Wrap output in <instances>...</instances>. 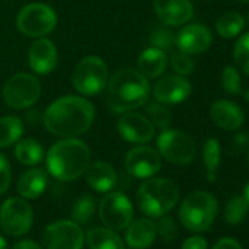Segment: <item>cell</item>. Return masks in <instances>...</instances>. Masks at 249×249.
<instances>
[{"instance_id": "obj_1", "label": "cell", "mask_w": 249, "mask_h": 249, "mask_svg": "<svg viewBox=\"0 0 249 249\" xmlns=\"http://www.w3.org/2000/svg\"><path fill=\"white\" fill-rule=\"evenodd\" d=\"M94 114V106L84 97L65 95L47 107L43 122L50 134L73 138L85 134L92 126Z\"/></svg>"}, {"instance_id": "obj_2", "label": "cell", "mask_w": 249, "mask_h": 249, "mask_svg": "<svg viewBox=\"0 0 249 249\" xmlns=\"http://www.w3.org/2000/svg\"><path fill=\"white\" fill-rule=\"evenodd\" d=\"M150 95L148 78L137 69H122L116 72L106 85V104L117 114L141 107Z\"/></svg>"}, {"instance_id": "obj_3", "label": "cell", "mask_w": 249, "mask_h": 249, "mask_svg": "<svg viewBox=\"0 0 249 249\" xmlns=\"http://www.w3.org/2000/svg\"><path fill=\"white\" fill-rule=\"evenodd\" d=\"M89 160L91 151L85 142L76 138H66L50 148L46 163L53 178L62 182H69L85 173Z\"/></svg>"}, {"instance_id": "obj_4", "label": "cell", "mask_w": 249, "mask_h": 249, "mask_svg": "<svg viewBox=\"0 0 249 249\" xmlns=\"http://www.w3.org/2000/svg\"><path fill=\"white\" fill-rule=\"evenodd\" d=\"M137 199L140 210L148 215L159 218L166 215L179 201L178 185L164 178H153L145 180L137 192Z\"/></svg>"}, {"instance_id": "obj_5", "label": "cell", "mask_w": 249, "mask_h": 249, "mask_svg": "<svg viewBox=\"0 0 249 249\" xmlns=\"http://www.w3.org/2000/svg\"><path fill=\"white\" fill-rule=\"evenodd\" d=\"M217 214V201L214 195L205 191L189 194L179 210L182 224L192 231H205L211 227Z\"/></svg>"}, {"instance_id": "obj_6", "label": "cell", "mask_w": 249, "mask_h": 249, "mask_svg": "<svg viewBox=\"0 0 249 249\" xmlns=\"http://www.w3.org/2000/svg\"><path fill=\"white\" fill-rule=\"evenodd\" d=\"M108 81V68L98 56L84 57L75 68L72 84L81 95L92 97L100 94Z\"/></svg>"}, {"instance_id": "obj_7", "label": "cell", "mask_w": 249, "mask_h": 249, "mask_svg": "<svg viewBox=\"0 0 249 249\" xmlns=\"http://www.w3.org/2000/svg\"><path fill=\"white\" fill-rule=\"evenodd\" d=\"M157 150L164 160L176 166L191 163L196 154L195 142L188 134L169 128L163 129L157 138Z\"/></svg>"}, {"instance_id": "obj_8", "label": "cell", "mask_w": 249, "mask_h": 249, "mask_svg": "<svg viewBox=\"0 0 249 249\" xmlns=\"http://www.w3.org/2000/svg\"><path fill=\"white\" fill-rule=\"evenodd\" d=\"M57 24L56 12L44 3H31L22 8L17 18L18 30L27 37H44Z\"/></svg>"}, {"instance_id": "obj_9", "label": "cell", "mask_w": 249, "mask_h": 249, "mask_svg": "<svg viewBox=\"0 0 249 249\" xmlns=\"http://www.w3.org/2000/svg\"><path fill=\"white\" fill-rule=\"evenodd\" d=\"M41 94L38 79L31 73H17L3 87V98L12 108L22 110L31 107Z\"/></svg>"}, {"instance_id": "obj_10", "label": "cell", "mask_w": 249, "mask_h": 249, "mask_svg": "<svg viewBox=\"0 0 249 249\" xmlns=\"http://www.w3.org/2000/svg\"><path fill=\"white\" fill-rule=\"evenodd\" d=\"M98 215L106 227L111 230H123L132 223L134 207L124 194L107 192L100 201Z\"/></svg>"}, {"instance_id": "obj_11", "label": "cell", "mask_w": 249, "mask_h": 249, "mask_svg": "<svg viewBox=\"0 0 249 249\" xmlns=\"http://www.w3.org/2000/svg\"><path fill=\"white\" fill-rule=\"evenodd\" d=\"M0 226L9 236H22L33 226V208L24 198H9L0 207Z\"/></svg>"}, {"instance_id": "obj_12", "label": "cell", "mask_w": 249, "mask_h": 249, "mask_svg": "<svg viewBox=\"0 0 249 249\" xmlns=\"http://www.w3.org/2000/svg\"><path fill=\"white\" fill-rule=\"evenodd\" d=\"M43 242L47 249H82L84 231L73 220H60L44 229Z\"/></svg>"}, {"instance_id": "obj_13", "label": "cell", "mask_w": 249, "mask_h": 249, "mask_svg": "<svg viewBox=\"0 0 249 249\" xmlns=\"http://www.w3.org/2000/svg\"><path fill=\"white\" fill-rule=\"evenodd\" d=\"M124 167L128 173L137 179L153 178L161 169V156L157 150L151 147H137L132 148L124 159Z\"/></svg>"}, {"instance_id": "obj_14", "label": "cell", "mask_w": 249, "mask_h": 249, "mask_svg": "<svg viewBox=\"0 0 249 249\" xmlns=\"http://www.w3.org/2000/svg\"><path fill=\"white\" fill-rule=\"evenodd\" d=\"M119 135L131 144H145L154 137V124L140 113H123L117 122Z\"/></svg>"}, {"instance_id": "obj_15", "label": "cell", "mask_w": 249, "mask_h": 249, "mask_svg": "<svg viewBox=\"0 0 249 249\" xmlns=\"http://www.w3.org/2000/svg\"><path fill=\"white\" fill-rule=\"evenodd\" d=\"M192 91L191 82L182 75H167L154 84L153 94L156 101L161 104H178L189 97Z\"/></svg>"}, {"instance_id": "obj_16", "label": "cell", "mask_w": 249, "mask_h": 249, "mask_svg": "<svg viewBox=\"0 0 249 249\" xmlns=\"http://www.w3.org/2000/svg\"><path fill=\"white\" fill-rule=\"evenodd\" d=\"M213 37L208 28L199 24L183 27L178 36H175V43L179 52L186 54H201L207 52L211 46Z\"/></svg>"}, {"instance_id": "obj_17", "label": "cell", "mask_w": 249, "mask_h": 249, "mask_svg": "<svg viewBox=\"0 0 249 249\" xmlns=\"http://www.w3.org/2000/svg\"><path fill=\"white\" fill-rule=\"evenodd\" d=\"M154 11L159 19L170 27L186 24L194 14L189 0H154Z\"/></svg>"}, {"instance_id": "obj_18", "label": "cell", "mask_w": 249, "mask_h": 249, "mask_svg": "<svg viewBox=\"0 0 249 249\" xmlns=\"http://www.w3.org/2000/svg\"><path fill=\"white\" fill-rule=\"evenodd\" d=\"M28 62L34 72L40 75L50 73L57 65V49L47 38H38L28 52Z\"/></svg>"}, {"instance_id": "obj_19", "label": "cell", "mask_w": 249, "mask_h": 249, "mask_svg": "<svg viewBox=\"0 0 249 249\" xmlns=\"http://www.w3.org/2000/svg\"><path fill=\"white\" fill-rule=\"evenodd\" d=\"M210 116L215 126L224 131H236L245 122V116L240 107L229 100H218L213 103L210 108Z\"/></svg>"}, {"instance_id": "obj_20", "label": "cell", "mask_w": 249, "mask_h": 249, "mask_svg": "<svg viewBox=\"0 0 249 249\" xmlns=\"http://www.w3.org/2000/svg\"><path fill=\"white\" fill-rule=\"evenodd\" d=\"M88 185L97 192H110L117 183V173L111 164L106 161H95L85 170Z\"/></svg>"}, {"instance_id": "obj_21", "label": "cell", "mask_w": 249, "mask_h": 249, "mask_svg": "<svg viewBox=\"0 0 249 249\" xmlns=\"http://www.w3.org/2000/svg\"><path fill=\"white\" fill-rule=\"evenodd\" d=\"M126 242L134 249H145L153 245L157 230L156 223L148 218H140L126 227Z\"/></svg>"}, {"instance_id": "obj_22", "label": "cell", "mask_w": 249, "mask_h": 249, "mask_svg": "<svg viewBox=\"0 0 249 249\" xmlns=\"http://www.w3.org/2000/svg\"><path fill=\"white\" fill-rule=\"evenodd\" d=\"M169 59L164 50L150 47L144 50L138 57V71L145 78H159L167 69Z\"/></svg>"}, {"instance_id": "obj_23", "label": "cell", "mask_w": 249, "mask_h": 249, "mask_svg": "<svg viewBox=\"0 0 249 249\" xmlns=\"http://www.w3.org/2000/svg\"><path fill=\"white\" fill-rule=\"evenodd\" d=\"M47 186V175L43 169H30L18 180V192L24 199L38 198Z\"/></svg>"}, {"instance_id": "obj_24", "label": "cell", "mask_w": 249, "mask_h": 249, "mask_svg": "<svg viewBox=\"0 0 249 249\" xmlns=\"http://www.w3.org/2000/svg\"><path fill=\"white\" fill-rule=\"evenodd\" d=\"M89 249H124L120 236L108 227H92L87 233Z\"/></svg>"}, {"instance_id": "obj_25", "label": "cell", "mask_w": 249, "mask_h": 249, "mask_svg": "<svg viewBox=\"0 0 249 249\" xmlns=\"http://www.w3.org/2000/svg\"><path fill=\"white\" fill-rule=\"evenodd\" d=\"M24 132V123L18 116H6L0 119V148H8L17 144Z\"/></svg>"}, {"instance_id": "obj_26", "label": "cell", "mask_w": 249, "mask_h": 249, "mask_svg": "<svg viewBox=\"0 0 249 249\" xmlns=\"http://www.w3.org/2000/svg\"><path fill=\"white\" fill-rule=\"evenodd\" d=\"M43 156H44V151L38 141L33 138H24L17 142L15 157L21 164L36 166L43 160Z\"/></svg>"}, {"instance_id": "obj_27", "label": "cell", "mask_w": 249, "mask_h": 249, "mask_svg": "<svg viewBox=\"0 0 249 249\" xmlns=\"http://www.w3.org/2000/svg\"><path fill=\"white\" fill-rule=\"evenodd\" d=\"M245 27V19L237 12H226L223 14L215 24V30L220 37L229 40L237 37Z\"/></svg>"}, {"instance_id": "obj_28", "label": "cell", "mask_w": 249, "mask_h": 249, "mask_svg": "<svg viewBox=\"0 0 249 249\" xmlns=\"http://www.w3.org/2000/svg\"><path fill=\"white\" fill-rule=\"evenodd\" d=\"M202 159H204V166L207 170V179L210 182L215 180V170L220 166V159H221V151H220V144L215 138H210L204 144V151H202Z\"/></svg>"}, {"instance_id": "obj_29", "label": "cell", "mask_w": 249, "mask_h": 249, "mask_svg": "<svg viewBox=\"0 0 249 249\" xmlns=\"http://www.w3.org/2000/svg\"><path fill=\"white\" fill-rule=\"evenodd\" d=\"M248 211H249V204L245 199V196H242V195L233 196L231 199L227 201V204L224 207V220L227 224L236 226L243 221Z\"/></svg>"}, {"instance_id": "obj_30", "label": "cell", "mask_w": 249, "mask_h": 249, "mask_svg": "<svg viewBox=\"0 0 249 249\" xmlns=\"http://www.w3.org/2000/svg\"><path fill=\"white\" fill-rule=\"evenodd\" d=\"M94 211H95V199H94V196L82 195L73 202L72 210H71V215H72L75 223L85 224L92 218Z\"/></svg>"}, {"instance_id": "obj_31", "label": "cell", "mask_w": 249, "mask_h": 249, "mask_svg": "<svg viewBox=\"0 0 249 249\" xmlns=\"http://www.w3.org/2000/svg\"><path fill=\"white\" fill-rule=\"evenodd\" d=\"M233 56H234V62H236L237 68L245 75L249 76V33L242 36L236 41Z\"/></svg>"}, {"instance_id": "obj_32", "label": "cell", "mask_w": 249, "mask_h": 249, "mask_svg": "<svg viewBox=\"0 0 249 249\" xmlns=\"http://www.w3.org/2000/svg\"><path fill=\"white\" fill-rule=\"evenodd\" d=\"M147 113L151 117V122L156 126H159L160 129H167L172 123V113L170 110L166 107V104H161L159 101L151 103L147 107Z\"/></svg>"}, {"instance_id": "obj_33", "label": "cell", "mask_w": 249, "mask_h": 249, "mask_svg": "<svg viewBox=\"0 0 249 249\" xmlns=\"http://www.w3.org/2000/svg\"><path fill=\"white\" fill-rule=\"evenodd\" d=\"M221 84L227 94L236 95L240 92V75L239 71L233 66H226L221 75Z\"/></svg>"}, {"instance_id": "obj_34", "label": "cell", "mask_w": 249, "mask_h": 249, "mask_svg": "<svg viewBox=\"0 0 249 249\" xmlns=\"http://www.w3.org/2000/svg\"><path fill=\"white\" fill-rule=\"evenodd\" d=\"M172 66L175 69V72L178 75H191L195 69V63L194 60L189 57V54L186 53H182V52H178V53H173L172 54Z\"/></svg>"}, {"instance_id": "obj_35", "label": "cell", "mask_w": 249, "mask_h": 249, "mask_svg": "<svg viewBox=\"0 0 249 249\" xmlns=\"http://www.w3.org/2000/svg\"><path fill=\"white\" fill-rule=\"evenodd\" d=\"M151 43L154 44V47L166 52V50H170L172 46L175 44V36L170 30H167L164 27H159L154 30V33L151 36Z\"/></svg>"}, {"instance_id": "obj_36", "label": "cell", "mask_w": 249, "mask_h": 249, "mask_svg": "<svg viewBox=\"0 0 249 249\" xmlns=\"http://www.w3.org/2000/svg\"><path fill=\"white\" fill-rule=\"evenodd\" d=\"M160 220L156 223V230H157V233L163 237V240H166V242H172V240H175L176 239V236H178V226H176V223L173 221V218H170V217H164V215H161V217H159Z\"/></svg>"}, {"instance_id": "obj_37", "label": "cell", "mask_w": 249, "mask_h": 249, "mask_svg": "<svg viewBox=\"0 0 249 249\" xmlns=\"http://www.w3.org/2000/svg\"><path fill=\"white\" fill-rule=\"evenodd\" d=\"M11 179H12L11 164L3 154H0V195L8 191L11 185Z\"/></svg>"}, {"instance_id": "obj_38", "label": "cell", "mask_w": 249, "mask_h": 249, "mask_svg": "<svg viewBox=\"0 0 249 249\" xmlns=\"http://www.w3.org/2000/svg\"><path fill=\"white\" fill-rule=\"evenodd\" d=\"M249 150V135L248 134H237L229 144V151L233 154H240Z\"/></svg>"}, {"instance_id": "obj_39", "label": "cell", "mask_w": 249, "mask_h": 249, "mask_svg": "<svg viewBox=\"0 0 249 249\" xmlns=\"http://www.w3.org/2000/svg\"><path fill=\"white\" fill-rule=\"evenodd\" d=\"M180 249H207V240L202 236H191L183 242Z\"/></svg>"}, {"instance_id": "obj_40", "label": "cell", "mask_w": 249, "mask_h": 249, "mask_svg": "<svg viewBox=\"0 0 249 249\" xmlns=\"http://www.w3.org/2000/svg\"><path fill=\"white\" fill-rule=\"evenodd\" d=\"M213 249H243V248H242V245L236 239H233V237H223V239H220L214 245Z\"/></svg>"}, {"instance_id": "obj_41", "label": "cell", "mask_w": 249, "mask_h": 249, "mask_svg": "<svg viewBox=\"0 0 249 249\" xmlns=\"http://www.w3.org/2000/svg\"><path fill=\"white\" fill-rule=\"evenodd\" d=\"M14 249H43L37 242H34V240H31V239H25V240H21V242H18L15 246H14Z\"/></svg>"}, {"instance_id": "obj_42", "label": "cell", "mask_w": 249, "mask_h": 249, "mask_svg": "<svg viewBox=\"0 0 249 249\" xmlns=\"http://www.w3.org/2000/svg\"><path fill=\"white\" fill-rule=\"evenodd\" d=\"M0 249H8V243L2 236H0Z\"/></svg>"}, {"instance_id": "obj_43", "label": "cell", "mask_w": 249, "mask_h": 249, "mask_svg": "<svg viewBox=\"0 0 249 249\" xmlns=\"http://www.w3.org/2000/svg\"><path fill=\"white\" fill-rule=\"evenodd\" d=\"M243 196H245V199H246L248 204H249V183H248L246 188H245V195H243Z\"/></svg>"}, {"instance_id": "obj_44", "label": "cell", "mask_w": 249, "mask_h": 249, "mask_svg": "<svg viewBox=\"0 0 249 249\" xmlns=\"http://www.w3.org/2000/svg\"><path fill=\"white\" fill-rule=\"evenodd\" d=\"M243 97H245V100L249 103V89H246V91L243 92Z\"/></svg>"}, {"instance_id": "obj_45", "label": "cell", "mask_w": 249, "mask_h": 249, "mask_svg": "<svg viewBox=\"0 0 249 249\" xmlns=\"http://www.w3.org/2000/svg\"><path fill=\"white\" fill-rule=\"evenodd\" d=\"M239 2H242V3H249V0H239Z\"/></svg>"}, {"instance_id": "obj_46", "label": "cell", "mask_w": 249, "mask_h": 249, "mask_svg": "<svg viewBox=\"0 0 249 249\" xmlns=\"http://www.w3.org/2000/svg\"><path fill=\"white\" fill-rule=\"evenodd\" d=\"M248 164H249V150H248Z\"/></svg>"}, {"instance_id": "obj_47", "label": "cell", "mask_w": 249, "mask_h": 249, "mask_svg": "<svg viewBox=\"0 0 249 249\" xmlns=\"http://www.w3.org/2000/svg\"><path fill=\"white\" fill-rule=\"evenodd\" d=\"M248 24H249V17H248Z\"/></svg>"}, {"instance_id": "obj_48", "label": "cell", "mask_w": 249, "mask_h": 249, "mask_svg": "<svg viewBox=\"0 0 249 249\" xmlns=\"http://www.w3.org/2000/svg\"><path fill=\"white\" fill-rule=\"evenodd\" d=\"M131 249H134V248H131Z\"/></svg>"}]
</instances>
